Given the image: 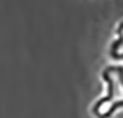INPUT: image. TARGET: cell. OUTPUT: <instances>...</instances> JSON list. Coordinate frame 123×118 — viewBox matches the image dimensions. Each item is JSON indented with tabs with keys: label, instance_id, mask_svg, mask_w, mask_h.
<instances>
[{
	"label": "cell",
	"instance_id": "obj_2",
	"mask_svg": "<svg viewBox=\"0 0 123 118\" xmlns=\"http://www.w3.org/2000/svg\"><path fill=\"white\" fill-rule=\"evenodd\" d=\"M110 55L117 61L123 59V22H120L119 28H117V37L110 47Z\"/></svg>",
	"mask_w": 123,
	"mask_h": 118
},
{
	"label": "cell",
	"instance_id": "obj_1",
	"mask_svg": "<svg viewBox=\"0 0 123 118\" xmlns=\"http://www.w3.org/2000/svg\"><path fill=\"white\" fill-rule=\"evenodd\" d=\"M102 78L107 84V93L93 106L96 117L105 118L111 115L117 108L123 106V68L110 67L102 72Z\"/></svg>",
	"mask_w": 123,
	"mask_h": 118
}]
</instances>
